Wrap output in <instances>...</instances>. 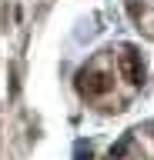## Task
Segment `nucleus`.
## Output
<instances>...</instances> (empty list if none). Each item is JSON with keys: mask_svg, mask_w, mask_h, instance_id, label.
I'll list each match as a JSON object with an SVG mask.
<instances>
[{"mask_svg": "<svg viewBox=\"0 0 154 160\" xmlns=\"http://www.w3.org/2000/svg\"><path fill=\"white\" fill-rule=\"evenodd\" d=\"M77 90L84 97H101L111 90V77L107 73H97V70H81L77 73Z\"/></svg>", "mask_w": 154, "mask_h": 160, "instance_id": "obj_1", "label": "nucleus"}, {"mask_svg": "<svg viewBox=\"0 0 154 160\" xmlns=\"http://www.w3.org/2000/svg\"><path fill=\"white\" fill-rule=\"evenodd\" d=\"M121 73H124L127 83H134V87L144 83V63H141V53H137L134 47H124V53H121Z\"/></svg>", "mask_w": 154, "mask_h": 160, "instance_id": "obj_2", "label": "nucleus"}, {"mask_svg": "<svg viewBox=\"0 0 154 160\" xmlns=\"http://www.w3.org/2000/svg\"><path fill=\"white\" fill-rule=\"evenodd\" d=\"M127 147H131V137H124L117 147H111V157H124V153H127Z\"/></svg>", "mask_w": 154, "mask_h": 160, "instance_id": "obj_3", "label": "nucleus"}]
</instances>
